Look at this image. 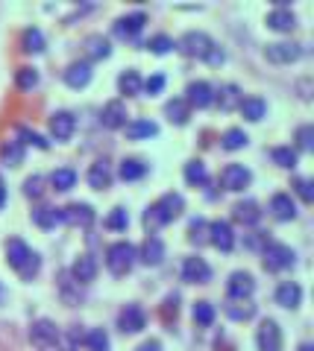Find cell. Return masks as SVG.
I'll return each mask as SVG.
<instances>
[{
    "instance_id": "6da1fadb",
    "label": "cell",
    "mask_w": 314,
    "mask_h": 351,
    "mask_svg": "<svg viewBox=\"0 0 314 351\" xmlns=\"http://www.w3.org/2000/svg\"><path fill=\"white\" fill-rule=\"evenodd\" d=\"M6 263H9V267H12L24 281H32V278L38 276V269H41V258H38L36 252H32L21 237H9V240H6Z\"/></svg>"
},
{
    "instance_id": "7a4b0ae2",
    "label": "cell",
    "mask_w": 314,
    "mask_h": 351,
    "mask_svg": "<svg viewBox=\"0 0 314 351\" xmlns=\"http://www.w3.org/2000/svg\"><path fill=\"white\" fill-rule=\"evenodd\" d=\"M182 211H186V199H182V193H165V196H159V199L153 202L144 211V226H147V232L153 234L159 226H168L170 219H177Z\"/></svg>"
},
{
    "instance_id": "3957f363",
    "label": "cell",
    "mask_w": 314,
    "mask_h": 351,
    "mask_svg": "<svg viewBox=\"0 0 314 351\" xmlns=\"http://www.w3.org/2000/svg\"><path fill=\"white\" fill-rule=\"evenodd\" d=\"M179 50L186 53V56H191V59H203V62H209V64H223V50L214 44L205 32H200V29H191V32H186V36L179 38Z\"/></svg>"
},
{
    "instance_id": "277c9868",
    "label": "cell",
    "mask_w": 314,
    "mask_h": 351,
    "mask_svg": "<svg viewBox=\"0 0 314 351\" xmlns=\"http://www.w3.org/2000/svg\"><path fill=\"white\" fill-rule=\"evenodd\" d=\"M135 261H138V255H135V246L129 243V240H117V243H112L106 249V267H109L112 276H126Z\"/></svg>"
},
{
    "instance_id": "5b68a950",
    "label": "cell",
    "mask_w": 314,
    "mask_h": 351,
    "mask_svg": "<svg viewBox=\"0 0 314 351\" xmlns=\"http://www.w3.org/2000/svg\"><path fill=\"white\" fill-rule=\"evenodd\" d=\"M262 258H265V269L270 272H282L288 267H294V249L285 246V243H267L262 249Z\"/></svg>"
},
{
    "instance_id": "8992f818",
    "label": "cell",
    "mask_w": 314,
    "mask_h": 351,
    "mask_svg": "<svg viewBox=\"0 0 314 351\" xmlns=\"http://www.w3.org/2000/svg\"><path fill=\"white\" fill-rule=\"evenodd\" d=\"M302 56V47L297 41H273L265 47V59L273 64H291Z\"/></svg>"
},
{
    "instance_id": "52a82bcc",
    "label": "cell",
    "mask_w": 314,
    "mask_h": 351,
    "mask_svg": "<svg viewBox=\"0 0 314 351\" xmlns=\"http://www.w3.org/2000/svg\"><path fill=\"white\" fill-rule=\"evenodd\" d=\"M182 100H186L191 108H209L214 103V88L205 80H194V82H188L186 97H182Z\"/></svg>"
},
{
    "instance_id": "ba28073f",
    "label": "cell",
    "mask_w": 314,
    "mask_h": 351,
    "mask_svg": "<svg viewBox=\"0 0 314 351\" xmlns=\"http://www.w3.org/2000/svg\"><path fill=\"white\" fill-rule=\"evenodd\" d=\"M253 293H256V278L244 269L232 272L229 281H226V295L229 299H253Z\"/></svg>"
},
{
    "instance_id": "9c48e42d",
    "label": "cell",
    "mask_w": 314,
    "mask_h": 351,
    "mask_svg": "<svg viewBox=\"0 0 314 351\" xmlns=\"http://www.w3.org/2000/svg\"><path fill=\"white\" fill-rule=\"evenodd\" d=\"M147 325V313L142 304H126L121 313H117V328L124 334H138Z\"/></svg>"
},
{
    "instance_id": "30bf717a",
    "label": "cell",
    "mask_w": 314,
    "mask_h": 351,
    "mask_svg": "<svg viewBox=\"0 0 314 351\" xmlns=\"http://www.w3.org/2000/svg\"><path fill=\"white\" fill-rule=\"evenodd\" d=\"M256 343H258V351H282V331H279V325L273 319H265L256 331Z\"/></svg>"
},
{
    "instance_id": "8fae6325",
    "label": "cell",
    "mask_w": 314,
    "mask_h": 351,
    "mask_svg": "<svg viewBox=\"0 0 314 351\" xmlns=\"http://www.w3.org/2000/svg\"><path fill=\"white\" fill-rule=\"evenodd\" d=\"M250 182H253V173L247 170L244 164H226L221 173V184L226 191H244Z\"/></svg>"
},
{
    "instance_id": "7c38bea8",
    "label": "cell",
    "mask_w": 314,
    "mask_h": 351,
    "mask_svg": "<svg viewBox=\"0 0 314 351\" xmlns=\"http://www.w3.org/2000/svg\"><path fill=\"white\" fill-rule=\"evenodd\" d=\"M62 211V223H68V226H91L94 223V208L89 202H71V205H65L59 208Z\"/></svg>"
},
{
    "instance_id": "4fadbf2b",
    "label": "cell",
    "mask_w": 314,
    "mask_h": 351,
    "mask_svg": "<svg viewBox=\"0 0 314 351\" xmlns=\"http://www.w3.org/2000/svg\"><path fill=\"white\" fill-rule=\"evenodd\" d=\"M209 278H212V267L203 258L191 255V258L182 261V281H188V284H205Z\"/></svg>"
},
{
    "instance_id": "5bb4252c",
    "label": "cell",
    "mask_w": 314,
    "mask_h": 351,
    "mask_svg": "<svg viewBox=\"0 0 314 351\" xmlns=\"http://www.w3.org/2000/svg\"><path fill=\"white\" fill-rule=\"evenodd\" d=\"M209 243L221 252H232L235 246V234H232V226L226 219H214L209 223Z\"/></svg>"
},
{
    "instance_id": "9a60e30c",
    "label": "cell",
    "mask_w": 314,
    "mask_h": 351,
    "mask_svg": "<svg viewBox=\"0 0 314 351\" xmlns=\"http://www.w3.org/2000/svg\"><path fill=\"white\" fill-rule=\"evenodd\" d=\"M30 339H32V346H38V348L56 346L59 328L53 325L50 319H38V322H32V325H30Z\"/></svg>"
},
{
    "instance_id": "2e32d148",
    "label": "cell",
    "mask_w": 314,
    "mask_h": 351,
    "mask_svg": "<svg viewBox=\"0 0 314 351\" xmlns=\"http://www.w3.org/2000/svg\"><path fill=\"white\" fill-rule=\"evenodd\" d=\"M135 255L142 263H147V267H159L161 258H165V243H161L156 234H147L142 249H135Z\"/></svg>"
},
{
    "instance_id": "e0dca14e",
    "label": "cell",
    "mask_w": 314,
    "mask_h": 351,
    "mask_svg": "<svg viewBox=\"0 0 314 351\" xmlns=\"http://www.w3.org/2000/svg\"><path fill=\"white\" fill-rule=\"evenodd\" d=\"M147 24V15L144 12H129V15H121L115 21V36H121V38H135L138 32L144 29Z\"/></svg>"
},
{
    "instance_id": "ac0fdd59",
    "label": "cell",
    "mask_w": 314,
    "mask_h": 351,
    "mask_svg": "<svg viewBox=\"0 0 314 351\" xmlns=\"http://www.w3.org/2000/svg\"><path fill=\"white\" fill-rule=\"evenodd\" d=\"M100 123L106 129H121L126 126V106L124 100H109L103 106V112H100Z\"/></svg>"
},
{
    "instance_id": "d6986e66",
    "label": "cell",
    "mask_w": 314,
    "mask_h": 351,
    "mask_svg": "<svg viewBox=\"0 0 314 351\" xmlns=\"http://www.w3.org/2000/svg\"><path fill=\"white\" fill-rule=\"evenodd\" d=\"M91 82V64L89 62H71L68 68H65V85L68 88H85Z\"/></svg>"
},
{
    "instance_id": "ffe728a7",
    "label": "cell",
    "mask_w": 314,
    "mask_h": 351,
    "mask_svg": "<svg viewBox=\"0 0 314 351\" xmlns=\"http://www.w3.org/2000/svg\"><path fill=\"white\" fill-rule=\"evenodd\" d=\"M270 214L276 219H282V223H288V219L297 217V202L291 199V193H273L270 196Z\"/></svg>"
},
{
    "instance_id": "44dd1931",
    "label": "cell",
    "mask_w": 314,
    "mask_h": 351,
    "mask_svg": "<svg viewBox=\"0 0 314 351\" xmlns=\"http://www.w3.org/2000/svg\"><path fill=\"white\" fill-rule=\"evenodd\" d=\"M223 313L229 316L235 322H247L256 316V304L250 299H226L223 302Z\"/></svg>"
},
{
    "instance_id": "7402d4cb",
    "label": "cell",
    "mask_w": 314,
    "mask_h": 351,
    "mask_svg": "<svg viewBox=\"0 0 314 351\" xmlns=\"http://www.w3.org/2000/svg\"><path fill=\"white\" fill-rule=\"evenodd\" d=\"M74 129H77V120H74L71 112H56L50 117V135L56 141H68L74 135Z\"/></svg>"
},
{
    "instance_id": "603a6c76",
    "label": "cell",
    "mask_w": 314,
    "mask_h": 351,
    "mask_svg": "<svg viewBox=\"0 0 314 351\" xmlns=\"http://www.w3.org/2000/svg\"><path fill=\"white\" fill-rule=\"evenodd\" d=\"M267 27L273 29V32H294V27H297V15L291 12L288 6H276L273 12L267 15Z\"/></svg>"
},
{
    "instance_id": "cb8c5ba5",
    "label": "cell",
    "mask_w": 314,
    "mask_h": 351,
    "mask_svg": "<svg viewBox=\"0 0 314 351\" xmlns=\"http://www.w3.org/2000/svg\"><path fill=\"white\" fill-rule=\"evenodd\" d=\"M302 302V287L297 281H282L276 287V304H282L288 307V311H294V307H300Z\"/></svg>"
},
{
    "instance_id": "d4e9b609",
    "label": "cell",
    "mask_w": 314,
    "mask_h": 351,
    "mask_svg": "<svg viewBox=\"0 0 314 351\" xmlns=\"http://www.w3.org/2000/svg\"><path fill=\"white\" fill-rule=\"evenodd\" d=\"M232 217H235L241 226H256L258 219H262V208H258L256 199H241V202H235Z\"/></svg>"
},
{
    "instance_id": "484cf974",
    "label": "cell",
    "mask_w": 314,
    "mask_h": 351,
    "mask_svg": "<svg viewBox=\"0 0 314 351\" xmlns=\"http://www.w3.org/2000/svg\"><path fill=\"white\" fill-rule=\"evenodd\" d=\"M94 276H97V261L91 255H80L77 261H74L71 278L77 284H89V281H94Z\"/></svg>"
},
{
    "instance_id": "4316f807",
    "label": "cell",
    "mask_w": 314,
    "mask_h": 351,
    "mask_svg": "<svg viewBox=\"0 0 314 351\" xmlns=\"http://www.w3.org/2000/svg\"><path fill=\"white\" fill-rule=\"evenodd\" d=\"M124 129H126V138L129 141H142V138H156L159 135V126L153 123V120H144V117L129 120Z\"/></svg>"
},
{
    "instance_id": "83f0119b",
    "label": "cell",
    "mask_w": 314,
    "mask_h": 351,
    "mask_svg": "<svg viewBox=\"0 0 314 351\" xmlns=\"http://www.w3.org/2000/svg\"><path fill=\"white\" fill-rule=\"evenodd\" d=\"M109 53H112V44H109V38H103L100 32H91V36L85 38V56L89 59L100 62V59H109Z\"/></svg>"
},
{
    "instance_id": "f1b7e54d",
    "label": "cell",
    "mask_w": 314,
    "mask_h": 351,
    "mask_svg": "<svg viewBox=\"0 0 314 351\" xmlns=\"http://www.w3.org/2000/svg\"><path fill=\"white\" fill-rule=\"evenodd\" d=\"M32 223L38 228H56L62 223V211L53 205H38V208H32Z\"/></svg>"
},
{
    "instance_id": "f546056e",
    "label": "cell",
    "mask_w": 314,
    "mask_h": 351,
    "mask_svg": "<svg viewBox=\"0 0 314 351\" xmlns=\"http://www.w3.org/2000/svg\"><path fill=\"white\" fill-rule=\"evenodd\" d=\"M241 100H244V94H241V88L238 85H221V91L214 94V103H218L223 112H232V108H238L241 106Z\"/></svg>"
},
{
    "instance_id": "4dcf8cb0",
    "label": "cell",
    "mask_w": 314,
    "mask_h": 351,
    "mask_svg": "<svg viewBox=\"0 0 314 351\" xmlns=\"http://www.w3.org/2000/svg\"><path fill=\"white\" fill-rule=\"evenodd\" d=\"M165 114H168L170 123L186 126V123H188V117H191V106L182 100V97H173V100L165 103Z\"/></svg>"
},
{
    "instance_id": "1f68e13d",
    "label": "cell",
    "mask_w": 314,
    "mask_h": 351,
    "mask_svg": "<svg viewBox=\"0 0 314 351\" xmlns=\"http://www.w3.org/2000/svg\"><path fill=\"white\" fill-rule=\"evenodd\" d=\"M89 184L94 191H106L112 184V170H109V164L106 161H94L91 164V170H89Z\"/></svg>"
},
{
    "instance_id": "d6a6232c",
    "label": "cell",
    "mask_w": 314,
    "mask_h": 351,
    "mask_svg": "<svg viewBox=\"0 0 314 351\" xmlns=\"http://www.w3.org/2000/svg\"><path fill=\"white\" fill-rule=\"evenodd\" d=\"M238 112L244 114V120H250V123H256V120H262V117H265L267 103L262 100V97H244L241 106H238Z\"/></svg>"
},
{
    "instance_id": "836d02e7",
    "label": "cell",
    "mask_w": 314,
    "mask_h": 351,
    "mask_svg": "<svg viewBox=\"0 0 314 351\" xmlns=\"http://www.w3.org/2000/svg\"><path fill=\"white\" fill-rule=\"evenodd\" d=\"M142 85H144V80L138 76V71H124L121 76H117V91H121L124 97L142 94Z\"/></svg>"
},
{
    "instance_id": "e575fe53",
    "label": "cell",
    "mask_w": 314,
    "mask_h": 351,
    "mask_svg": "<svg viewBox=\"0 0 314 351\" xmlns=\"http://www.w3.org/2000/svg\"><path fill=\"white\" fill-rule=\"evenodd\" d=\"M247 144H250V138H247V132H244V129H238V126L226 129V132H223V138H221V147H223V149H229V152L244 149Z\"/></svg>"
},
{
    "instance_id": "d590c367",
    "label": "cell",
    "mask_w": 314,
    "mask_h": 351,
    "mask_svg": "<svg viewBox=\"0 0 314 351\" xmlns=\"http://www.w3.org/2000/svg\"><path fill=\"white\" fill-rule=\"evenodd\" d=\"M0 158L9 167H18V164H24V144L21 141H6L3 147H0Z\"/></svg>"
},
{
    "instance_id": "8d00e7d4",
    "label": "cell",
    "mask_w": 314,
    "mask_h": 351,
    "mask_svg": "<svg viewBox=\"0 0 314 351\" xmlns=\"http://www.w3.org/2000/svg\"><path fill=\"white\" fill-rule=\"evenodd\" d=\"M50 184L56 191H71L74 184H77V173H74L71 167H56L50 173Z\"/></svg>"
},
{
    "instance_id": "74e56055",
    "label": "cell",
    "mask_w": 314,
    "mask_h": 351,
    "mask_svg": "<svg viewBox=\"0 0 314 351\" xmlns=\"http://www.w3.org/2000/svg\"><path fill=\"white\" fill-rule=\"evenodd\" d=\"M144 173H147V164L144 161H138V158H124L121 161V179L124 182H138Z\"/></svg>"
},
{
    "instance_id": "f35d334b",
    "label": "cell",
    "mask_w": 314,
    "mask_h": 351,
    "mask_svg": "<svg viewBox=\"0 0 314 351\" xmlns=\"http://www.w3.org/2000/svg\"><path fill=\"white\" fill-rule=\"evenodd\" d=\"M188 240L194 246L209 243V223H205L203 217H197V219H191V223H188Z\"/></svg>"
},
{
    "instance_id": "ab89813d",
    "label": "cell",
    "mask_w": 314,
    "mask_h": 351,
    "mask_svg": "<svg viewBox=\"0 0 314 351\" xmlns=\"http://www.w3.org/2000/svg\"><path fill=\"white\" fill-rule=\"evenodd\" d=\"M186 182L194 184V188H203V184L209 182V173H205L203 161H188L186 164Z\"/></svg>"
},
{
    "instance_id": "60d3db41",
    "label": "cell",
    "mask_w": 314,
    "mask_h": 351,
    "mask_svg": "<svg viewBox=\"0 0 314 351\" xmlns=\"http://www.w3.org/2000/svg\"><path fill=\"white\" fill-rule=\"evenodd\" d=\"M85 348L89 351H109V334H106L103 328H91V331L85 334Z\"/></svg>"
},
{
    "instance_id": "b9f144b4",
    "label": "cell",
    "mask_w": 314,
    "mask_h": 351,
    "mask_svg": "<svg viewBox=\"0 0 314 351\" xmlns=\"http://www.w3.org/2000/svg\"><path fill=\"white\" fill-rule=\"evenodd\" d=\"M270 158H273L279 167H285V170L297 167V149H291V147H273L270 149Z\"/></svg>"
},
{
    "instance_id": "7bdbcfd3",
    "label": "cell",
    "mask_w": 314,
    "mask_h": 351,
    "mask_svg": "<svg viewBox=\"0 0 314 351\" xmlns=\"http://www.w3.org/2000/svg\"><path fill=\"white\" fill-rule=\"evenodd\" d=\"M21 44H24L27 53H41V50H45V36H41L38 27H30L24 32V38H21Z\"/></svg>"
},
{
    "instance_id": "ee69618b",
    "label": "cell",
    "mask_w": 314,
    "mask_h": 351,
    "mask_svg": "<svg viewBox=\"0 0 314 351\" xmlns=\"http://www.w3.org/2000/svg\"><path fill=\"white\" fill-rule=\"evenodd\" d=\"M15 85L21 88V91H32V88L38 85V71H36V68H18Z\"/></svg>"
},
{
    "instance_id": "f6af8a7d",
    "label": "cell",
    "mask_w": 314,
    "mask_h": 351,
    "mask_svg": "<svg viewBox=\"0 0 314 351\" xmlns=\"http://www.w3.org/2000/svg\"><path fill=\"white\" fill-rule=\"evenodd\" d=\"M194 322L203 325V328H209L214 322V304L212 302H197V304H194Z\"/></svg>"
},
{
    "instance_id": "bcb514c9",
    "label": "cell",
    "mask_w": 314,
    "mask_h": 351,
    "mask_svg": "<svg viewBox=\"0 0 314 351\" xmlns=\"http://www.w3.org/2000/svg\"><path fill=\"white\" fill-rule=\"evenodd\" d=\"M126 226H129L126 208H112V214L106 217V228H112V232H126Z\"/></svg>"
},
{
    "instance_id": "7dc6e473",
    "label": "cell",
    "mask_w": 314,
    "mask_h": 351,
    "mask_svg": "<svg viewBox=\"0 0 314 351\" xmlns=\"http://www.w3.org/2000/svg\"><path fill=\"white\" fill-rule=\"evenodd\" d=\"M147 50H150V53H156V56H165V53L173 50V38L165 36V32H159V36H153V38L147 41Z\"/></svg>"
},
{
    "instance_id": "c3c4849f",
    "label": "cell",
    "mask_w": 314,
    "mask_h": 351,
    "mask_svg": "<svg viewBox=\"0 0 314 351\" xmlns=\"http://www.w3.org/2000/svg\"><path fill=\"white\" fill-rule=\"evenodd\" d=\"M15 132H18L21 144H32V147H38V149H47V147H50V141H45V138L38 135V132H32V129H27V126H18Z\"/></svg>"
},
{
    "instance_id": "681fc988",
    "label": "cell",
    "mask_w": 314,
    "mask_h": 351,
    "mask_svg": "<svg viewBox=\"0 0 314 351\" xmlns=\"http://www.w3.org/2000/svg\"><path fill=\"white\" fill-rule=\"evenodd\" d=\"M24 193L30 196V199H41L45 196V176H30V179L24 182Z\"/></svg>"
},
{
    "instance_id": "f907efd6",
    "label": "cell",
    "mask_w": 314,
    "mask_h": 351,
    "mask_svg": "<svg viewBox=\"0 0 314 351\" xmlns=\"http://www.w3.org/2000/svg\"><path fill=\"white\" fill-rule=\"evenodd\" d=\"M297 149H302V152H311L314 149V126H300L297 129Z\"/></svg>"
},
{
    "instance_id": "816d5d0a",
    "label": "cell",
    "mask_w": 314,
    "mask_h": 351,
    "mask_svg": "<svg viewBox=\"0 0 314 351\" xmlns=\"http://www.w3.org/2000/svg\"><path fill=\"white\" fill-rule=\"evenodd\" d=\"M177 316H179V295L173 293L165 299V304H161V319L165 322H177Z\"/></svg>"
},
{
    "instance_id": "f5cc1de1",
    "label": "cell",
    "mask_w": 314,
    "mask_h": 351,
    "mask_svg": "<svg viewBox=\"0 0 314 351\" xmlns=\"http://www.w3.org/2000/svg\"><path fill=\"white\" fill-rule=\"evenodd\" d=\"M291 188H294V193L300 196L302 202H311L314 199V184H311V179H294V182H291Z\"/></svg>"
},
{
    "instance_id": "db71d44e",
    "label": "cell",
    "mask_w": 314,
    "mask_h": 351,
    "mask_svg": "<svg viewBox=\"0 0 314 351\" xmlns=\"http://www.w3.org/2000/svg\"><path fill=\"white\" fill-rule=\"evenodd\" d=\"M142 88H144V91H147L150 97H153V94H159L161 88H165V76H161V73H153V76H150V80H147Z\"/></svg>"
},
{
    "instance_id": "11a10c76",
    "label": "cell",
    "mask_w": 314,
    "mask_h": 351,
    "mask_svg": "<svg viewBox=\"0 0 314 351\" xmlns=\"http://www.w3.org/2000/svg\"><path fill=\"white\" fill-rule=\"evenodd\" d=\"M265 246H267L265 232H253L250 237H247V249H265Z\"/></svg>"
},
{
    "instance_id": "9f6ffc18",
    "label": "cell",
    "mask_w": 314,
    "mask_h": 351,
    "mask_svg": "<svg viewBox=\"0 0 314 351\" xmlns=\"http://www.w3.org/2000/svg\"><path fill=\"white\" fill-rule=\"evenodd\" d=\"M135 351H161V343H159V339H144V343L138 346Z\"/></svg>"
},
{
    "instance_id": "6f0895ef",
    "label": "cell",
    "mask_w": 314,
    "mask_h": 351,
    "mask_svg": "<svg viewBox=\"0 0 314 351\" xmlns=\"http://www.w3.org/2000/svg\"><path fill=\"white\" fill-rule=\"evenodd\" d=\"M3 202H6V188H3V182H0V208H3Z\"/></svg>"
},
{
    "instance_id": "680465c9",
    "label": "cell",
    "mask_w": 314,
    "mask_h": 351,
    "mask_svg": "<svg viewBox=\"0 0 314 351\" xmlns=\"http://www.w3.org/2000/svg\"><path fill=\"white\" fill-rule=\"evenodd\" d=\"M300 351H311V346H309V343H306V346H300Z\"/></svg>"
}]
</instances>
